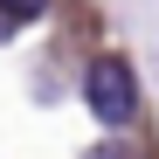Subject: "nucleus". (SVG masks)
Returning <instances> with one entry per match:
<instances>
[{
	"instance_id": "obj_3",
	"label": "nucleus",
	"mask_w": 159,
	"mask_h": 159,
	"mask_svg": "<svg viewBox=\"0 0 159 159\" xmlns=\"http://www.w3.org/2000/svg\"><path fill=\"white\" fill-rule=\"evenodd\" d=\"M90 159H131V152H125V145H97Z\"/></svg>"
},
{
	"instance_id": "obj_1",
	"label": "nucleus",
	"mask_w": 159,
	"mask_h": 159,
	"mask_svg": "<svg viewBox=\"0 0 159 159\" xmlns=\"http://www.w3.org/2000/svg\"><path fill=\"white\" fill-rule=\"evenodd\" d=\"M83 104H90L97 125L125 131L131 118H139V76H131V62H125V56H97V62L83 69Z\"/></svg>"
},
{
	"instance_id": "obj_2",
	"label": "nucleus",
	"mask_w": 159,
	"mask_h": 159,
	"mask_svg": "<svg viewBox=\"0 0 159 159\" xmlns=\"http://www.w3.org/2000/svg\"><path fill=\"white\" fill-rule=\"evenodd\" d=\"M48 0H0V28H21V21H35Z\"/></svg>"
}]
</instances>
